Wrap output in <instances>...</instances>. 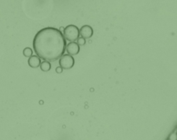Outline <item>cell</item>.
I'll use <instances>...</instances> for the list:
<instances>
[{
    "mask_svg": "<svg viewBox=\"0 0 177 140\" xmlns=\"http://www.w3.org/2000/svg\"><path fill=\"white\" fill-rule=\"evenodd\" d=\"M32 44L37 56L50 62L56 61L63 55L66 40L59 29L45 27L37 32Z\"/></svg>",
    "mask_w": 177,
    "mask_h": 140,
    "instance_id": "cell-1",
    "label": "cell"
},
{
    "mask_svg": "<svg viewBox=\"0 0 177 140\" xmlns=\"http://www.w3.org/2000/svg\"><path fill=\"white\" fill-rule=\"evenodd\" d=\"M63 35L65 40H68L70 42H75L79 38V29L77 28V26L74 25H70L64 28Z\"/></svg>",
    "mask_w": 177,
    "mask_h": 140,
    "instance_id": "cell-2",
    "label": "cell"
},
{
    "mask_svg": "<svg viewBox=\"0 0 177 140\" xmlns=\"http://www.w3.org/2000/svg\"><path fill=\"white\" fill-rule=\"evenodd\" d=\"M59 64L63 69L70 70L74 66L75 59L72 56H71L69 54H65V55H63L59 58Z\"/></svg>",
    "mask_w": 177,
    "mask_h": 140,
    "instance_id": "cell-3",
    "label": "cell"
},
{
    "mask_svg": "<svg viewBox=\"0 0 177 140\" xmlns=\"http://www.w3.org/2000/svg\"><path fill=\"white\" fill-rule=\"evenodd\" d=\"M94 31L93 28L88 25H85L81 27V29H79V34L81 35V38H90L93 36Z\"/></svg>",
    "mask_w": 177,
    "mask_h": 140,
    "instance_id": "cell-4",
    "label": "cell"
},
{
    "mask_svg": "<svg viewBox=\"0 0 177 140\" xmlns=\"http://www.w3.org/2000/svg\"><path fill=\"white\" fill-rule=\"evenodd\" d=\"M65 50L67 51L68 54L71 55V56H75V55H77L80 52V46L77 44V43L76 42H71L69 43L67 45H66V48Z\"/></svg>",
    "mask_w": 177,
    "mask_h": 140,
    "instance_id": "cell-5",
    "label": "cell"
},
{
    "mask_svg": "<svg viewBox=\"0 0 177 140\" xmlns=\"http://www.w3.org/2000/svg\"><path fill=\"white\" fill-rule=\"evenodd\" d=\"M40 64H41V59L37 56H33L32 55L28 59V64L31 68H37V67L40 66Z\"/></svg>",
    "mask_w": 177,
    "mask_h": 140,
    "instance_id": "cell-6",
    "label": "cell"
},
{
    "mask_svg": "<svg viewBox=\"0 0 177 140\" xmlns=\"http://www.w3.org/2000/svg\"><path fill=\"white\" fill-rule=\"evenodd\" d=\"M40 69L42 70V72H47L51 69V64L48 61H43L40 64Z\"/></svg>",
    "mask_w": 177,
    "mask_h": 140,
    "instance_id": "cell-7",
    "label": "cell"
},
{
    "mask_svg": "<svg viewBox=\"0 0 177 140\" xmlns=\"http://www.w3.org/2000/svg\"><path fill=\"white\" fill-rule=\"evenodd\" d=\"M33 54V51L30 47H26L23 50V55L26 58H31Z\"/></svg>",
    "mask_w": 177,
    "mask_h": 140,
    "instance_id": "cell-8",
    "label": "cell"
},
{
    "mask_svg": "<svg viewBox=\"0 0 177 140\" xmlns=\"http://www.w3.org/2000/svg\"><path fill=\"white\" fill-rule=\"evenodd\" d=\"M168 140H177V133L172 132L168 135Z\"/></svg>",
    "mask_w": 177,
    "mask_h": 140,
    "instance_id": "cell-9",
    "label": "cell"
},
{
    "mask_svg": "<svg viewBox=\"0 0 177 140\" xmlns=\"http://www.w3.org/2000/svg\"><path fill=\"white\" fill-rule=\"evenodd\" d=\"M86 44V40L83 38H81V37H79L78 38H77V44L80 46V45H84Z\"/></svg>",
    "mask_w": 177,
    "mask_h": 140,
    "instance_id": "cell-10",
    "label": "cell"
},
{
    "mask_svg": "<svg viewBox=\"0 0 177 140\" xmlns=\"http://www.w3.org/2000/svg\"><path fill=\"white\" fill-rule=\"evenodd\" d=\"M63 72V69L59 65V66H57V68H56V72L57 73H58V74H61L62 72Z\"/></svg>",
    "mask_w": 177,
    "mask_h": 140,
    "instance_id": "cell-11",
    "label": "cell"
},
{
    "mask_svg": "<svg viewBox=\"0 0 177 140\" xmlns=\"http://www.w3.org/2000/svg\"><path fill=\"white\" fill-rule=\"evenodd\" d=\"M176 133H177V132H176Z\"/></svg>",
    "mask_w": 177,
    "mask_h": 140,
    "instance_id": "cell-12",
    "label": "cell"
}]
</instances>
